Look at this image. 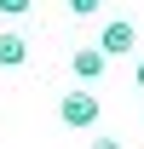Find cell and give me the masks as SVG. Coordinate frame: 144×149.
<instances>
[{"mask_svg": "<svg viewBox=\"0 0 144 149\" xmlns=\"http://www.w3.org/2000/svg\"><path fill=\"white\" fill-rule=\"evenodd\" d=\"M58 120H64V126H75V132H92V126H98V97L69 92L64 103H58Z\"/></svg>", "mask_w": 144, "mask_h": 149, "instance_id": "cell-1", "label": "cell"}, {"mask_svg": "<svg viewBox=\"0 0 144 149\" xmlns=\"http://www.w3.org/2000/svg\"><path fill=\"white\" fill-rule=\"evenodd\" d=\"M133 46H138V29H133V23H127V17H115V23H104V35H98V52H104V57H127V52H133Z\"/></svg>", "mask_w": 144, "mask_h": 149, "instance_id": "cell-2", "label": "cell"}, {"mask_svg": "<svg viewBox=\"0 0 144 149\" xmlns=\"http://www.w3.org/2000/svg\"><path fill=\"white\" fill-rule=\"evenodd\" d=\"M69 69H75V80H104V69H109V57L98 52V46H81V52L69 57Z\"/></svg>", "mask_w": 144, "mask_h": 149, "instance_id": "cell-3", "label": "cell"}, {"mask_svg": "<svg viewBox=\"0 0 144 149\" xmlns=\"http://www.w3.org/2000/svg\"><path fill=\"white\" fill-rule=\"evenodd\" d=\"M23 57H29V40L23 35H0V69H18Z\"/></svg>", "mask_w": 144, "mask_h": 149, "instance_id": "cell-4", "label": "cell"}, {"mask_svg": "<svg viewBox=\"0 0 144 149\" xmlns=\"http://www.w3.org/2000/svg\"><path fill=\"white\" fill-rule=\"evenodd\" d=\"M69 12H75V17H98V12H104V0H69Z\"/></svg>", "mask_w": 144, "mask_h": 149, "instance_id": "cell-5", "label": "cell"}, {"mask_svg": "<svg viewBox=\"0 0 144 149\" xmlns=\"http://www.w3.org/2000/svg\"><path fill=\"white\" fill-rule=\"evenodd\" d=\"M29 6H35V0H0V12H6V17H23Z\"/></svg>", "mask_w": 144, "mask_h": 149, "instance_id": "cell-6", "label": "cell"}, {"mask_svg": "<svg viewBox=\"0 0 144 149\" xmlns=\"http://www.w3.org/2000/svg\"><path fill=\"white\" fill-rule=\"evenodd\" d=\"M133 80H138V86H144V57H138V69H133Z\"/></svg>", "mask_w": 144, "mask_h": 149, "instance_id": "cell-7", "label": "cell"}]
</instances>
